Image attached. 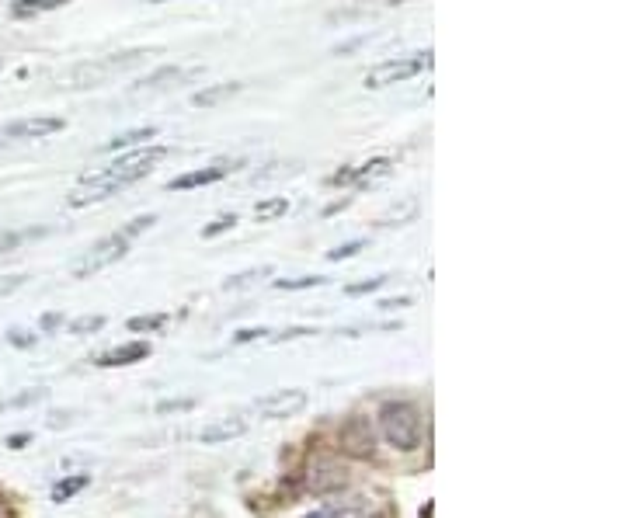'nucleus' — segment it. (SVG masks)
<instances>
[{"mask_svg":"<svg viewBox=\"0 0 626 518\" xmlns=\"http://www.w3.org/2000/svg\"><path fill=\"white\" fill-rule=\"evenodd\" d=\"M164 157H167V147H147V150L129 153V157H119L115 164H108L105 171L87 174L74 192H70V206L80 209V206H91V202L112 199L115 192H122V188H129L140 178H147Z\"/></svg>","mask_w":626,"mask_h":518,"instance_id":"obj_1","label":"nucleus"},{"mask_svg":"<svg viewBox=\"0 0 626 518\" xmlns=\"http://www.w3.org/2000/svg\"><path fill=\"white\" fill-rule=\"evenodd\" d=\"M380 432H383V439L393 445V449H400V452L418 449V445H421V414H418V407L407 404V400H390V404H383Z\"/></svg>","mask_w":626,"mask_h":518,"instance_id":"obj_2","label":"nucleus"},{"mask_svg":"<svg viewBox=\"0 0 626 518\" xmlns=\"http://www.w3.org/2000/svg\"><path fill=\"white\" fill-rule=\"evenodd\" d=\"M147 49H133V53H122V56H105V60H91V63H80V67L70 74L74 87H101L108 77L122 74L129 67H140L147 60Z\"/></svg>","mask_w":626,"mask_h":518,"instance_id":"obj_3","label":"nucleus"},{"mask_svg":"<svg viewBox=\"0 0 626 518\" xmlns=\"http://www.w3.org/2000/svg\"><path fill=\"white\" fill-rule=\"evenodd\" d=\"M126 254H129V237H126V233H112V237L98 240V244H94L91 251H87L84 258L77 261L74 279H87V275H98L101 268L115 265V261H122Z\"/></svg>","mask_w":626,"mask_h":518,"instance_id":"obj_4","label":"nucleus"},{"mask_svg":"<svg viewBox=\"0 0 626 518\" xmlns=\"http://www.w3.org/2000/svg\"><path fill=\"white\" fill-rule=\"evenodd\" d=\"M425 67H432V53L407 56V60H387V63H380V67L369 70L366 87H369V91H380V87H390V84H400V80L418 77Z\"/></svg>","mask_w":626,"mask_h":518,"instance_id":"obj_5","label":"nucleus"},{"mask_svg":"<svg viewBox=\"0 0 626 518\" xmlns=\"http://www.w3.org/2000/svg\"><path fill=\"white\" fill-rule=\"evenodd\" d=\"M345 484H348V473H345V466H341L334 456L310 459V466H307V491L331 494V491H341Z\"/></svg>","mask_w":626,"mask_h":518,"instance_id":"obj_6","label":"nucleus"},{"mask_svg":"<svg viewBox=\"0 0 626 518\" xmlns=\"http://www.w3.org/2000/svg\"><path fill=\"white\" fill-rule=\"evenodd\" d=\"M338 445L345 456L352 459H369L376 449V432L373 425H369V418H348L345 425H341V435H338Z\"/></svg>","mask_w":626,"mask_h":518,"instance_id":"obj_7","label":"nucleus"},{"mask_svg":"<svg viewBox=\"0 0 626 518\" xmlns=\"http://www.w3.org/2000/svg\"><path fill=\"white\" fill-rule=\"evenodd\" d=\"M307 407V393L303 390H279L272 397H261L258 400V414L268 421H279V418H293Z\"/></svg>","mask_w":626,"mask_h":518,"instance_id":"obj_8","label":"nucleus"},{"mask_svg":"<svg viewBox=\"0 0 626 518\" xmlns=\"http://www.w3.org/2000/svg\"><path fill=\"white\" fill-rule=\"evenodd\" d=\"M63 129V119H53V115H39V119H18L4 129L7 140H42V136H53Z\"/></svg>","mask_w":626,"mask_h":518,"instance_id":"obj_9","label":"nucleus"},{"mask_svg":"<svg viewBox=\"0 0 626 518\" xmlns=\"http://www.w3.org/2000/svg\"><path fill=\"white\" fill-rule=\"evenodd\" d=\"M240 164H213V167H202V171H188V174H181V178H174L171 185V192H185V188H199V185H213V181H220V178H227L230 171H237Z\"/></svg>","mask_w":626,"mask_h":518,"instance_id":"obj_10","label":"nucleus"},{"mask_svg":"<svg viewBox=\"0 0 626 518\" xmlns=\"http://www.w3.org/2000/svg\"><path fill=\"white\" fill-rule=\"evenodd\" d=\"M150 355V345L147 341H129V345L122 348H112V352H105L98 359L101 369H119V366H133V362H143Z\"/></svg>","mask_w":626,"mask_h":518,"instance_id":"obj_11","label":"nucleus"},{"mask_svg":"<svg viewBox=\"0 0 626 518\" xmlns=\"http://www.w3.org/2000/svg\"><path fill=\"white\" fill-rule=\"evenodd\" d=\"M244 432H247L244 421H240V418H227V421H220V425L202 428V432H199V442H206V445L230 442V439H237V435H244Z\"/></svg>","mask_w":626,"mask_h":518,"instance_id":"obj_12","label":"nucleus"},{"mask_svg":"<svg viewBox=\"0 0 626 518\" xmlns=\"http://www.w3.org/2000/svg\"><path fill=\"white\" fill-rule=\"evenodd\" d=\"M390 160L387 157H380V160H369V164H362V167H352V185L355 188H366V185H373V181H380V178H387L390 174Z\"/></svg>","mask_w":626,"mask_h":518,"instance_id":"obj_13","label":"nucleus"},{"mask_svg":"<svg viewBox=\"0 0 626 518\" xmlns=\"http://www.w3.org/2000/svg\"><path fill=\"white\" fill-rule=\"evenodd\" d=\"M240 87H244V84H213V87H206V91L192 94V105L195 108H216L220 101H227V98H234V94H240Z\"/></svg>","mask_w":626,"mask_h":518,"instance_id":"obj_14","label":"nucleus"},{"mask_svg":"<svg viewBox=\"0 0 626 518\" xmlns=\"http://www.w3.org/2000/svg\"><path fill=\"white\" fill-rule=\"evenodd\" d=\"M157 136V126H140V129H129V133H119L115 140L105 143V150H126V147H136V143H147Z\"/></svg>","mask_w":626,"mask_h":518,"instance_id":"obj_15","label":"nucleus"},{"mask_svg":"<svg viewBox=\"0 0 626 518\" xmlns=\"http://www.w3.org/2000/svg\"><path fill=\"white\" fill-rule=\"evenodd\" d=\"M70 4V0H18V4L11 7L14 18H32V14H42V11H56V7Z\"/></svg>","mask_w":626,"mask_h":518,"instance_id":"obj_16","label":"nucleus"},{"mask_svg":"<svg viewBox=\"0 0 626 518\" xmlns=\"http://www.w3.org/2000/svg\"><path fill=\"white\" fill-rule=\"evenodd\" d=\"M91 484V477L87 473H80V477H67V480H60V484L53 487V501L56 505H63V501H70L74 494H80L84 487Z\"/></svg>","mask_w":626,"mask_h":518,"instance_id":"obj_17","label":"nucleus"},{"mask_svg":"<svg viewBox=\"0 0 626 518\" xmlns=\"http://www.w3.org/2000/svg\"><path fill=\"white\" fill-rule=\"evenodd\" d=\"M289 213V199H265V202H258L254 206V220L258 223H272V220H279V216H286Z\"/></svg>","mask_w":626,"mask_h":518,"instance_id":"obj_18","label":"nucleus"},{"mask_svg":"<svg viewBox=\"0 0 626 518\" xmlns=\"http://www.w3.org/2000/svg\"><path fill=\"white\" fill-rule=\"evenodd\" d=\"M275 268L272 265H261V268H251V272H240V275H234V279H227L223 282V289H244V286H254V282L258 279H268V275H272Z\"/></svg>","mask_w":626,"mask_h":518,"instance_id":"obj_19","label":"nucleus"},{"mask_svg":"<svg viewBox=\"0 0 626 518\" xmlns=\"http://www.w3.org/2000/svg\"><path fill=\"white\" fill-rule=\"evenodd\" d=\"M317 286H327V279H320V275H300V279H275V289H279V293H296V289H317Z\"/></svg>","mask_w":626,"mask_h":518,"instance_id":"obj_20","label":"nucleus"},{"mask_svg":"<svg viewBox=\"0 0 626 518\" xmlns=\"http://www.w3.org/2000/svg\"><path fill=\"white\" fill-rule=\"evenodd\" d=\"M178 77H181L178 67H164V70H157V74H150L147 80H140L136 91H154V87H164V80H178Z\"/></svg>","mask_w":626,"mask_h":518,"instance_id":"obj_21","label":"nucleus"},{"mask_svg":"<svg viewBox=\"0 0 626 518\" xmlns=\"http://www.w3.org/2000/svg\"><path fill=\"white\" fill-rule=\"evenodd\" d=\"M164 324H167L164 313H154V317H133V320H129V331H136V334H140V331H157V327H164Z\"/></svg>","mask_w":626,"mask_h":518,"instance_id":"obj_22","label":"nucleus"},{"mask_svg":"<svg viewBox=\"0 0 626 518\" xmlns=\"http://www.w3.org/2000/svg\"><path fill=\"white\" fill-rule=\"evenodd\" d=\"M234 226H237V216L234 213H227V216H220V220H213V223H209L206 226V230H202V237H220V233H227V230H234Z\"/></svg>","mask_w":626,"mask_h":518,"instance_id":"obj_23","label":"nucleus"},{"mask_svg":"<svg viewBox=\"0 0 626 518\" xmlns=\"http://www.w3.org/2000/svg\"><path fill=\"white\" fill-rule=\"evenodd\" d=\"M101 327H105V317H80V320H74V324H70V334H94V331H101Z\"/></svg>","mask_w":626,"mask_h":518,"instance_id":"obj_24","label":"nucleus"},{"mask_svg":"<svg viewBox=\"0 0 626 518\" xmlns=\"http://www.w3.org/2000/svg\"><path fill=\"white\" fill-rule=\"evenodd\" d=\"M366 247V240H352V244H341L334 247V251H327V261H345V258H355V254Z\"/></svg>","mask_w":626,"mask_h":518,"instance_id":"obj_25","label":"nucleus"},{"mask_svg":"<svg viewBox=\"0 0 626 518\" xmlns=\"http://www.w3.org/2000/svg\"><path fill=\"white\" fill-rule=\"evenodd\" d=\"M387 275H376V279H369V282H359V286H348L345 289V293L348 296H366V293H376V289H380V286H387Z\"/></svg>","mask_w":626,"mask_h":518,"instance_id":"obj_26","label":"nucleus"},{"mask_svg":"<svg viewBox=\"0 0 626 518\" xmlns=\"http://www.w3.org/2000/svg\"><path fill=\"white\" fill-rule=\"evenodd\" d=\"M195 400L185 397V400H160L157 404V414H171V411H192Z\"/></svg>","mask_w":626,"mask_h":518,"instance_id":"obj_27","label":"nucleus"},{"mask_svg":"<svg viewBox=\"0 0 626 518\" xmlns=\"http://www.w3.org/2000/svg\"><path fill=\"white\" fill-rule=\"evenodd\" d=\"M272 331H265V327H247V331H237L234 334V345H247V341H261L268 338Z\"/></svg>","mask_w":626,"mask_h":518,"instance_id":"obj_28","label":"nucleus"},{"mask_svg":"<svg viewBox=\"0 0 626 518\" xmlns=\"http://www.w3.org/2000/svg\"><path fill=\"white\" fill-rule=\"evenodd\" d=\"M21 286H25V275H0V296H11Z\"/></svg>","mask_w":626,"mask_h":518,"instance_id":"obj_29","label":"nucleus"},{"mask_svg":"<svg viewBox=\"0 0 626 518\" xmlns=\"http://www.w3.org/2000/svg\"><path fill=\"white\" fill-rule=\"evenodd\" d=\"M42 397H46V390H28V393H21V397L7 400L4 407H25V404H35V400H42Z\"/></svg>","mask_w":626,"mask_h":518,"instance_id":"obj_30","label":"nucleus"},{"mask_svg":"<svg viewBox=\"0 0 626 518\" xmlns=\"http://www.w3.org/2000/svg\"><path fill=\"white\" fill-rule=\"evenodd\" d=\"M310 334H317L313 327H289V331H282L275 341H296V338H310Z\"/></svg>","mask_w":626,"mask_h":518,"instance_id":"obj_31","label":"nucleus"},{"mask_svg":"<svg viewBox=\"0 0 626 518\" xmlns=\"http://www.w3.org/2000/svg\"><path fill=\"white\" fill-rule=\"evenodd\" d=\"M21 237H25V233H0V254L11 251V247H18Z\"/></svg>","mask_w":626,"mask_h":518,"instance_id":"obj_32","label":"nucleus"},{"mask_svg":"<svg viewBox=\"0 0 626 518\" xmlns=\"http://www.w3.org/2000/svg\"><path fill=\"white\" fill-rule=\"evenodd\" d=\"M307 518H352V515H348V512H334V508H324V512H313Z\"/></svg>","mask_w":626,"mask_h":518,"instance_id":"obj_33","label":"nucleus"},{"mask_svg":"<svg viewBox=\"0 0 626 518\" xmlns=\"http://www.w3.org/2000/svg\"><path fill=\"white\" fill-rule=\"evenodd\" d=\"M7 338H11L14 345H21V348H25V345H32V341H35V338H25V331H11V334H7Z\"/></svg>","mask_w":626,"mask_h":518,"instance_id":"obj_34","label":"nucleus"},{"mask_svg":"<svg viewBox=\"0 0 626 518\" xmlns=\"http://www.w3.org/2000/svg\"><path fill=\"white\" fill-rule=\"evenodd\" d=\"M407 303H411V299H383V310H400V306H407Z\"/></svg>","mask_w":626,"mask_h":518,"instance_id":"obj_35","label":"nucleus"},{"mask_svg":"<svg viewBox=\"0 0 626 518\" xmlns=\"http://www.w3.org/2000/svg\"><path fill=\"white\" fill-rule=\"evenodd\" d=\"M25 442H28V435H11V439H7L11 449H25Z\"/></svg>","mask_w":626,"mask_h":518,"instance_id":"obj_36","label":"nucleus"},{"mask_svg":"<svg viewBox=\"0 0 626 518\" xmlns=\"http://www.w3.org/2000/svg\"><path fill=\"white\" fill-rule=\"evenodd\" d=\"M0 518H14V512H11V505H7L4 498H0Z\"/></svg>","mask_w":626,"mask_h":518,"instance_id":"obj_37","label":"nucleus"},{"mask_svg":"<svg viewBox=\"0 0 626 518\" xmlns=\"http://www.w3.org/2000/svg\"><path fill=\"white\" fill-rule=\"evenodd\" d=\"M390 4H407V0H390Z\"/></svg>","mask_w":626,"mask_h":518,"instance_id":"obj_38","label":"nucleus"},{"mask_svg":"<svg viewBox=\"0 0 626 518\" xmlns=\"http://www.w3.org/2000/svg\"><path fill=\"white\" fill-rule=\"evenodd\" d=\"M154 4H164V0H154Z\"/></svg>","mask_w":626,"mask_h":518,"instance_id":"obj_39","label":"nucleus"},{"mask_svg":"<svg viewBox=\"0 0 626 518\" xmlns=\"http://www.w3.org/2000/svg\"><path fill=\"white\" fill-rule=\"evenodd\" d=\"M4 143H7V140H0V147H4Z\"/></svg>","mask_w":626,"mask_h":518,"instance_id":"obj_40","label":"nucleus"}]
</instances>
